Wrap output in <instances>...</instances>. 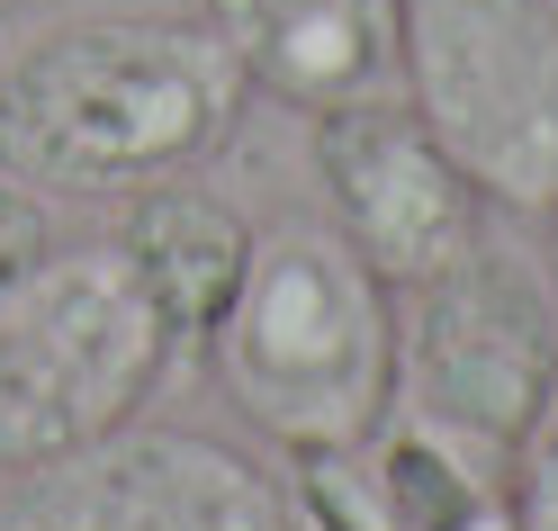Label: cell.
I'll list each match as a JSON object with an SVG mask.
<instances>
[{
	"label": "cell",
	"instance_id": "1",
	"mask_svg": "<svg viewBox=\"0 0 558 531\" xmlns=\"http://www.w3.org/2000/svg\"><path fill=\"white\" fill-rule=\"evenodd\" d=\"M243 109L207 19H63L0 63V171L37 198H135L217 162Z\"/></svg>",
	"mask_w": 558,
	"mask_h": 531
},
{
	"label": "cell",
	"instance_id": "2",
	"mask_svg": "<svg viewBox=\"0 0 558 531\" xmlns=\"http://www.w3.org/2000/svg\"><path fill=\"white\" fill-rule=\"evenodd\" d=\"M207 378L279 450H361L397 406V289L325 217L253 234Z\"/></svg>",
	"mask_w": 558,
	"mask_h": 531
},
{
	"label": "cell",
	"instance_id": "3",
	"mask_svg": "<svg viewBox=\"0 0 558 531\" xmlns=\"http://www.w3.org/2000/svg\"><path fill=\"white\" fill-rule=\"evenodd\" d=\"M171 370V334L126 253L109 234H54L0 279V478L126 433Z\"/></svg>",
	"mask_w": 558,
	"mask_h": 531
},
{
	"label": "cell",
	"instance_id": "4",
	"mask_svg": "<svg viewBox=\"0 0 558 531\" xmlns=\"http://www.w3.org/2000/svg\"><path fill=\"white\" fill-rule=\"evenodd\" d=\"M405 109L486 207H558V10L549 0H405Z\"/></svg>",
	"mask_w": 558,
	"mask_h": 531
},
{
	"label": "cell",
	"instance_id": "5",
	"mask_svg": "<svg viewBox=\"0 0 558 531\" xmlns=\"http://www.w3.org/2000/svg\"><path fill=\"white\" fill-rule=\"evenodd\" d=\"M558 397V306L549 279L505 253L433 270L424 289H397V406L460 433L486 459H513L522 433Z\"/></svg>",
	"mask_w": 558,
	"mask_h": 531
},
{
	"label": "cell",
	"instance_id": "6",
	"mask_svg": "<svg viewBox=\"0 0 558 531\" xmlns=\"http://www.w3.org/2000/svg\"><path fill=\"white\" fill-rule=\"evenodd\" d=\"M0 531H289V486L253 450L145 423L0 486Z\"/></svg>",
	"mask_w": 558,
	"mask_h": 531
},
{
	"label": "cell",
	"instance_id": "7",
	"mask_svg": "<svg viewBox=\"0 0 558 531\" xmlns=\"http://www.w3.org/2000/svg\"><path fill=\"white\" fill-rule=\"evenodd\" d=\"M306 162L325 190V226L388 279V289H424L433 270L469 262L486 243V198L460 162L441 154V135L388 99H342V109L306 118Z\"/></svg>",
	"mask_w": 558,
	"mask_h": 531
},
{
	"label": "cell",
	"instance_id": "8",
	"mask_svg": "<svg viewBox=\"0 0 558 531\" xmlns=\"http://www.w3.org/2000/svg\"><path fill=\"white\" fill-rule=\"evenodd\" d=\"M198 19L226 37L253 99L306 118L388 99L405 73V0H198Z\"/></svg>",
	"mask_w": 558,
	"mask_h": 531
},
{
	"label": "cell",
	"instance_id": "9",
	"mask_svg": "<svg viewBox=\"0 0 558 531\" xmlns=\"http://www.w3.org/2000/svg\"><path fill=\"white\" fill-rule=\"evenodd\" d=\"M253 234L262 226L243 217L226 190L190 181V171L126 198L109 243L126 253V270L145 279V298H154L162 334H171V361H207V342H217L243 270H253Z\"/></svg>",
	"mask_w": 558,
	"mask_h": 531
},
{
	"label": "cell",
	"instance_id": "10",
	"mask_svg": "<svg viewBox=\"0 0 558 531\" xmlns=\"http://www.w3.org/2000/svg\"><path fill=\"white\" fill-rule=\"evenodd\" d=\"M397 531H522L513 514V459H486L460 433L388 406V423L361 442Z\"/></svg>",
	"mask_w": 558,
	"mask_h": 531
},
{
	"label": "cell",
	"instance_id": "11",
	"mask_svg": "<svg viewBox=\"0 0 558 531\" xmlns=\"http://www.w3.org/2000/svg\"><path fill=\"white\" fill-rule=\"evenodd\" d=\"M289 531H397L369 450H289Z\"/></svg>",
	"mask_w": 558,
	"mask_h": 531
},
{
	"label": "cell",
	"instance_id": "12",
	"mask_svg": "<svg viewBox=\"0 0 558 531\" xmlns=\"http://www.w3.org/2000/svg\"><path fill=\"white\" fill-rule=\"evenodd\" d=\"M513 514H522V531H558V397L541 406V423L513 450Z\"/></svg>",
	"mask_w": 558,
	"mask_h": 531
},
{
	"label": "cell",
	"instance_id": "13",
	"mask_svg": "<svg viewBox=\"0 0 558 531\" xmlns=\"http://www.w3.org/2000/svg\"><path fill=\"white\" fill-rule=\"evenodd\" d=\"M54 243V217H46V198L37 190H19L10 171H0V279H10L27 253H46Z\"/></svg>",
	"mask_w": 558,
	"mask_h": 531
},
{
	"label": "cell",
	"instance_id": "14",
	"mask_svg": "<svg viewBox=\"0 0 558 531\" xmlns=\"http://www.w3.org/2000/svg\"><path fill=\"white\" fill-rule=\"evenodd\" d=\"M541 226H549V262H541V279H549V306H558V207H549Z\"/></svg>",
	"mask_w": 558,
	"mask_h": 531
},
{
	"label": "cell",
	"instance_id": "15",
	"mask_svg": "<svg viewBox=\"0 0 558 531\" xmlns=\"http://www.w3.org/2000/svg\"><path fill=\"white\" fill-rule=\"evenodd\" d=\"M19 10H46V0H0V19H19Z\"/></svg>",
	"mask_w": 558,
	"mask_h": 531
},
{
	"label": "cell",
	"instance_id": "16",
	"mask_svg": "<svg viewBox=\"0 0 558 531\" xmlns=\"http://www.w3.org/2000/svg\"><path fill=\"white\" fill-rule=\"evenodd\" d=\"M549 10H558V0H549Z\"/></svg>",
	"mask_w": 558,
	"mask_h": 531
}]
</instances>
